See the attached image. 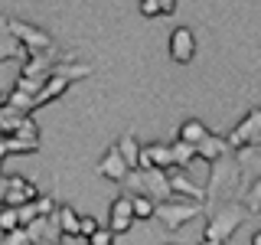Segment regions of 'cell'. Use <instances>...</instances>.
<instances>
[{"instance_id": "obj_1", "label": "cell", "mask_w": 261, "mask_h": 245, "mask_svg": "<svg viewBox=\"0 0 261 245\" xmlns=\"http://www.w3.org/2000/svg\"><path fill=\"white\" fill-rule=\"evenodd\" d=\"M239 180H242V167L239 160L228 154V157H219L216 163H212L209 170V186H206V203L212 206H219V203H228L235 200V190H239Z\"/></svg>"}, {"instance_id": "obj_2", "label": "cell", "mask_w": 261, "mask_h": 245, "mask_svg": "<svg viewBox=\"0 0 261 245\" xmlns=\"http://www.w3.org/2000/svg\"><path fill=\"white\" fill-rule=\"evenodd\" d=\"M209 212V209H206ZM248 206H245L242 200H228V203H219V206H212L209 219H206V229H202V235L206 239H219V242H228V235L239 229L245 219H248Z\"/></svg>"}, {"instance_id": "obj_3", "label": "cell", "mask_w": 261, "mask_h": 245, "mask_svg": "<svg viewBox=\"0 0 261 245\" xmlns=\"http://www.w3.org/2000/svg\"><path fill=\"white\" fill-rule=\"evenodd\" d=\"M124 186H130V193H147L153 203H167V200H176L173 196V186H170V170H130Z\"/></svg>"}, {"instance_id": "obj_4", "label": "cell", "mask_w": 261, "mask_h": 245, "mask_svg": "<svg viewBox=\"0 0 261 245\" xmlns=\"http://www.w3.org/2000/svg\"><path fill=\"white\" fill-rule=\"evenodd\" d=\"M206 212V203H196V200H167V203H157V219L170 232H176L179 226L193 223L196 216Z\"/></svg>"}, {"instance_id": "obj_5", "label": "cell", "mask_w": 261, "mask_h": 245, "mask_svg": "<svg viewBox=\"0 0 261 245\" xmlns=\"http://www.w3.org/2000/svg\"><path fill=\"white\" fill-rule=\"evenodd\" d=\"M4 27H7V33H13V36L20 39L33 56H36V53H53V49H56L53 36H49L46 30H39V27H30V23L13 20V16H4Z\"/></svg>"}, {"instance_id": "obj_6", "label": "cell", "mask_w": 261, "mask_h": 245, "mask_svg": "<svg viewBox=\"0 0 261 245\" xmlns=\"http://www.w3.org/2000/svg\"><path fill=\"white\" fill-rule=\"evenodd\" d=\"M225 137H228V144H232V151H248V147H258L261 144V108H251Z\"/></svg>"}, {"instance_id": "obj_7", "label": "cell", "mask_w": 261, "mask_h": 245, "mask_svg": "<svg viewBox=\"0 0 261 245\" xmlns=\"http://www.w3.org/2000/svg\"><path fill=\"white\" fill-rule=\"evenodd\" d=\"M0 200H4V206H23V203L39 200V190L27 177H4V183H0Z\"/></svg>"}, {"instance_id": "obj_8", "label": "cell", "mask_w": 261, "mask_h": 245, "mask_svg": "<svg viewBox=\"0 0 261 245\" xmlns=\"http://www.w3.org/2000/svg\"><path fill=\"white\" fill-rule=\"evenodd\" d=\"M98 177H105V180H114V183H124L127 180V174H130V163H127V157L121 154V147L118 144H111L108 151L101 154V160H98Z\"/></svg>"}, {"instance_id": "obj_9", "label": "cell", "mask_w": 261, "mask_h": 245, "mask_svg": "<svg viewBox=\"0 0 261 245\" xmlns=\"http://www.w3.org/2000/svg\"><path fill=\"white\" fill-rule=\"evenodd\" d=\"M137 223V212H134V203H130V193L127 196H118L108 209V229L114 235H124L130 232V226Z\"/></svg>"}, {"instance_id": "obj_10", "label": "cell", "mask_w": 261, "mask_h": 245, "mask_svg": "<svg viewBox=\"0 0 261 245\" xmlns=\"http://www.w3.org/2000/svg\"><path fill=\"white\" fill-rule=\"evenodd\" d=\"M193 56H196L193 30L190 27H176L173 33H170V59L179 62V65H186V62H193Z\"/></svg>"}, {"instance_id": "obj_11", "label": "cell", "mask_w": 261, "mask_h": 245, "mask_svg": "<svg viewBox=\"0 0 261 245\" xmlns=\"http://www.w3.org/2000/svg\"><path fill=\"white\" fill-rule=\"evenodd\" d=\"M153 167H160V170H173L176 167L173 147H170V144H144V151H141V170H153Z\"/></svg>"}, {"instance_id": "obj_12", "label": "cell", "mask_w": 261, "mask_h": 245, "mask_svg": "<svg viewBox=\"0 0 261 245\" xmlns=\"http://www.w3.org/2000/svg\"><path fill=\"white\" fill-rule=\"evenodd\" d=\"M170 186H173V196L176 200H196V203H206V186H196L190 177H186V170L173 167L170 170Z\"/></svg>"}, {"instance_id": "obj_13", "label": "cell", "mask_w": 261, "mask_h": 245, "mask_svg": "<svg viewBox=\"0 0 261 245\" xmlns=\"http://www.w3.org/2000/svg\"><path fill=\"white\" fill-rule=\"evenodd\" d=\"M196 147H199V157L206 160V163H216L219 157H228V151H232L228 137H219V134H212V131H209V134L202 137Z\"/></svg>"}, {"instance_id": "obj_14", "label": "cell", "mask_w": 261, "mask_h": 245, "mask_svg": "<svg viewBox=\"0 0 261 245\" xmlns=\"http://www.w3.org/2000/svg\"><path fill=\"white\" fill-rule=\"evenodd\" d=\"M39 151V137H20V134H7L0 157H13V154H36Z\"/></svg>"}, {"instance_id": "obj_15", "label": "cell", "mask_w": 261, "mask_h": 245, "mask_svg": "<svg viewBox=\"0 0 261 245\" xmlns=\"http://www.w3.org/2000/svg\"><path fill=\"white\" fill-rule=\"evenodd\" d=\"M69 85H72V79H62V76H53L43 85V92L36 95V108H43V105H49V102H56V98H62L65 92H69Z\"/></svg>"}, {"instance_id": "obj_16", "label": "cell", "mask_w": 261, "mask_h": 245, "mask_svg": "<svg viewBox=\"0 0 261 245\" xmlns=\"http://www.w3.org/2000/svg\"><path fill=\"white\" fill-rule=\"evenodd\" d=\"M53 76H62V79H85V76H92V65H88V62H69V56H62V59L56 62Z\"/></svg>"}, {"instance_id": "obj_17", "label": "cell", "mask_w": 261, "mask_h": 245, "mask_svg": "<svg viewBox=\"0 0 261 245\" xmlns=\"http://www.w3.org/2000/svg\"><path fill=\"white\" fill-rule=\"evenodd\" d=\"M170 147H173V160H176V167H179V170H186L196 157H199V147L190 144V141H183V137H176V141L170 144Z\"/></svg>"}, {"instance_id": "obj_18", "label": "cell", "mask_w": 261, "mask_h": 245, "mask_svg": "<svg viewBox=\"0 0 261 245\" xmlns=\"http://www.w3.org/2000/svg\"><path fill=\"white\" fill-rule=\"evenodd\" d=\"M114 144H118V147H121V154L127 157L130 170H141V151H144V144H137V137H130V134H121Z\"/></svg>"}, {"instance_id": "obj_19", "label": "cell", "mask_w": 261, "mask_h": 245, "mask_svg": "<svg viewBox=\"0 0 261 245\" xmlns=\"http://www.w3.org/2000/svg\"><path fill=\"white\" fill-rule=\"evenodd\" d=\"M206 134H209V128L202 125L199 118H190V121H183V125H179V131H176V137H183V141H190V144H199Z\"/></svg>"}, {"instance_id": "obj_20", "label": "cell", "mask_w": 261, "mask_h": 245, "mask_svg": "<svg viewBox=\"0 0 261 245\" xmlns=\"http://www.w3.org/2000/svg\"><path fill=\"white\" fill-rule=\"evenodd\" d=\"M4 105H13V108L33 114V111H36V95H30V92H23V88L13 85L10 92H7V102H4Z\"/></svg>"}, {"instance_id": "obj_21", "label": "cell", "mask_w": 261, "mask_h": 245, "mask_svg": "<svg viewBox=\"0 0 261 245\" xmlns=\"http://www.w3.org/2000/svg\"><path fill=\"white\" fill-rule=\"evenodd\" d=\"M59 223H62L65 239H75V235H79V226H82V216L72 206H59Z\"/></svg>"}, {"instance_id": "obj_22", "label": "cell", "mask_w": 261, "mask_h": 245, "mask_svg": "<svg viewBox=\"0 0 261 245\" xmlns=\"http://www.w3.org/2000/svg\"><path fill=\"white\" fill-rule=\"evenodd\" d=\"M130 203H134L137 219H153L157 216V203H153L147 193H130Z\"/></svg>"}, {"instance_id": "obj_23", "label": "cell", "mask_w": 261, "mask_h": 245, "mask_svg": "<svg viewBox=\"0 0 261 245\" xmlns=\"http://www.w3.org/2000/svg\"><path fill=\"white\" fill-rule=\"evenodd\" d=\"M0 229L7 232H13V229H20V212H16V206H4L0 209Z\"/></svg>"}, {"instance_id": "obj_24", "label": "cell", "mask_w": 261, "mask_h": 245, "mask_svg": "<svg viewBox=\"0 0 261 245\" xmlns=\"http://www.w3.org/2000/svg\"><path fill=\"white\" fill-rule=\"evenodd\" d=\"M4 245H36V239L30 235L27 226H20V229H13V232L4 235Z\"/></svg>"}, {"instance_id": "obj_25", "label": "cell", "mask_w": 261, "mask_h": 245, "mask_svg": "<svg viewBox=\"0 0 261 245\" xmlns=\"http://www.w3.org/2000/svg\"><path fill=\"white\" fill-rule=\"evenodd\" d=\"M242 203H245L251 212H261V180H258V183H251V190L242 196Z\"/></svg>"}, {"instance_id": "obj_26", "label": "cell", "mask_w": 261, "mask_h": 245, "mask_svg": "<svg viewBox=\"0 0 261 245\" xmlns=\"http://www.w3.org/2000/svg\"><path fill=\"white\" fill-rule=\"evenodd\" d=\"M16 212H20V226H33V223L39 219L36 200H33V203H23V206H16Z\"/></svg>"}, {"instance_id": "obj_27", "label": "cell", "mask_w": 261, "mask_h": 245, "mask_svg": "<svg viewBox=\"0 0 261 245\" xmlns=\"http://www.w3.org/2000/svg\"><path fill=\"white\" fill-rule=\"evenodd\" d=\"M88 245H114V232L108 226H101L95 235H88Z\"/></svg>"}, {"instance_id": "obj_28", "label": "cell", "mask_w": 261, "mask_h": 245, "mask_svg": "<svg viewBox=\"0 0 261 245\" xmlns=\"http://www.w3.org/2000/svg\"><path fill=\"white\" fill-rule=\"evenodd\" d=\"M98 229H101V223H98L95 216H82V226H79V235H82V239H88V235H95Z\"/></svg>"}, {"instance_id": "obj_29", "label": "cell", "mask_w": 261, "mask_h": 245, "mask_svg": "<svg viewBox=\"0 0 261 245\" xmlns=\"http://www.w3.org/2000/svg\"><path fill=\"white\" fill-rule=\"evenodd\" d=\"M141 13L144 16H163V10H160V0H141Z\"/></svg>"}, {"instance_id": "obj_30", "label": "cell", "mask_w": 261, "mask_h": 245, "mask_svg": "<svg viewBox=\"0 0 261 245\" xmlns=\"http://www.w3.org/2000/svg\"><path fill=\"white\" fill-rule=\"evenodd\" d=\"M160 10H163V16L176 13V0H160Z\"/></svg>"}, {"instance_id": "obj_31", "label": "cell", "mask_w": 261, "mask_h": 245, "mask_svg": "<svg viewBox=\"0 0 261 245\" xmlns=\"http://www.w3.org/2000/svg\"><path fill=\"white\" fill-rule=\"evenodd\" d=\"M199 245H225V242H219V239H206V235H202V242Z\"/></svg>"}, {"instance_id": "obj_32", "label": "cell", "mask_w": 261, "mask_h": 245, "mask_svg": "<svg viewBox=\"0 0 261 245\" xmlns=\"http://www.w3.org/2000/svg\"><path fill=\"white\" fill-rule=\"evenodd\" d=\"M251 245H261V229H258L255 235H251Z\"/></svg>"}, {"instance_id": "obj_33", "label": "cell", "mask_w": 261, "mask_h": 245, "mask_svg": "<svg viewBox=\"0 0 261 245\" xmlns=\"http://www.w3.org/2000/svg\"><path fill=\"white\" fill-rule=\"evenodd\" d=\"M170 245H176V242H170Z\"/></svg>"}]
</instances>
